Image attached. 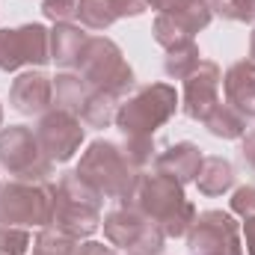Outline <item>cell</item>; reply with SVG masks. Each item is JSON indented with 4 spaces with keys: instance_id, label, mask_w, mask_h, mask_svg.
I'll use <instances>...</instances> for the list:
<instances>
[{
    "instance_id": "1",
    "label": "cell",
    "mask_w": 255,
    "mask_h": 255,
    "mask_svg": "<svg viewBox=\"0 0 255 255\" xmlns=\"http://www.w3.org/2000/svg\"><path fill=\"white\" fill-rule=\"evenodd\" d=\"M128 205L151 220L166 238H187L196 220V208L184 193V184L160 172H142Z\"/></svg>"
},
{
    "instance_id": "28",
    "label": "cell",
    "mask_w": 255,
    "mask_h": 255,
    "mask_svg": "<svg viewBox=\"0 0 255 255\" xmlns=\"http://www.w3.org/2000/svg\"><path fill=\"white\" fill-rule=\"evenodd\" d=\"M42 15L54 24H68L77 18V0H42Z\"/></svg>"
},
{
    "instance_id": "4",
    "label": "cell",
    "mask_w": 255,
    "mask_h": 255,
    "mask_svg": "<svg viewBox=\"0 0 255 255\" xmlns=\"http://www.w3.org/2000/svg\"><path fill=\"white\" fill-rule=\"evenodd\" d=\"M181 107L175 86L169 83H145L136 92L119 101L116 107V128L122 136H154Z\"/></svg>"
},
{
    "instance_id": "24",
    "label": "cell",
    "mask_w": 255,
    "mask_h": 255,
    "mask_svg": "<svg viewBox=\"0 0 255 255\" xmlns=\"http://www.w3.org/2000/svg\"><path fill=\"white\" fill-rule=\"evenodd\" d=\"M77 244L80 241L57 232L54 226H48V229H39V235L33 241V255H71Z\"/></svg>"
},
{
    "instance_id": "21",
    "label": "cell",
    "mask_w": 255,
    "mask_h": 255,
    "mask_svg": "<svg viewBox=\"0 0 255 255\" xmlns=\"http://www.w3.org/2000/svg\"><path fill=\"white\" fill-rule=\"evenodd\" d=\"M77 18L86 30H110L119 21L113 0H77Z\"/></svg>"
},
{
    "instance_id": "31",
    "label": "cell",
    "mask_w": 255,
    "mask_h": 255,
    "mask_svg": "<svg viewBox=\"0 0 255 255\" xmlns=\"http://www.w3.org/2000/svg\"><path fill=\"white\" fill-rule=\"evenodd\" d=\"M241 157H244V163L255 172V130L241 136Z\"/></svg>"
},
{
    "instance_id": "8",
    "label": "cell",
    "mask_w": 255,
    "mask_h": 255,
    "mask_svg": "<svg viewBox=\"0 0 255 255\" xmlns=\"http://www.w3.org/2000/svg\"><path fill=\"white\" fill-rule=\"evenodd\" d=\"M101 226H104V238L110 241V247L122 250L125 255H163L166 235L130 205H119L107 211Z\"/></svg>"
},
{
    "instance_id": "17",
    "label": "cell",
    "mask_w": 255,
    "mask_h": 255,
    "mask_svg": "<svg viewBox=\"0 0 255 255\" xmlns=\"http://www.w3.org/2000/svg\"><path fill=\"white\" fill-rule=\"evenodd\" d=\"M235 181H238V172H235L232 160L211 154V157H202V166H199V175L193 184L205 196H223L235 187Z\"/></svg>"
},
{
    "instance_id": "36",
    "label": "cell",
    "mask_w": 255,
    "mask_h": 255,
    "mask_svg": "<svg viewBox=\"0 0 255 255\" xmlns=\"http://www.w3.org/2000/svg\"><path fill=\"white\" fill-rule=\"evenodd\" d=\"M0 125H3V104H0Z\"/></svg>"
},
{
    "instance_id": "27",
    "label": "cell",
    "mask_w": 255,
    "mask_h": 255,
    "mask_svg": "<svg viewBox=\"0 0 255 255\" xmlns=\"http://www.w3.org/2000/svg\"><path fill=\"white\" fill-rule=\"evenodd\" d=\"M30 250V229L0 226V255H24Z\"/></svg>"
},
{
    "instance_id": "11",
    "label": "cell",
    "mask_w": 255,
    "mask_h": 255,
    "mask_svg": "<svg viewBox=\"0 0 255 255\" xmlns=\"http://www.w3.org/2000/svg\"><path fill=\"white\" fill-rule=\"evenodd\" d=\"M36 136L45 148V154L54 160V163H68L77 151H80V142H83V122L68 113L63 107H51L48 113L39 116L36 122Z\"/></svg>"
},
{
    "instance_id": "29",
    "label": "cell",
    "mask_w": 255,
    "mask_h": 255,
    "mask_svg": "<svg viewBox=\"0 0 255 255\" xmlns=\"http://www.w3.org/2000/svg\"><path fill=\"white\" fill-rule=\"evenodd\" d=\"M229 205H232V214H238L241 220H247V217H255V184L238 187Z\"/></svg>"
},
{
    "instance_id": "6",
    "label": "cell",
    "mask_w": 255,
    "mask_h": 255,
    "mask_svg": "<svg viewBox=\"0 0 255 255\" xmlns=\"http://www.w3.org/2000/svg\"><path fill=\"white\" fill-rule=\"evenodd\" d=\"M57 208V184L51 181H6L0 184V226L48 229Z\"/></svg>"
},
{
    "instance_id": "30",
    "label": "cell",
    "mask_w": 255,
    "mask_h": 255,
    "mask_svg": "<svg viewBox=\"0 0 255 255\" xmlns=\"http://www.w3.org/2000/svg\"><path fill=\"white\" fill-rule=\"evenodd\" d=\"M113 9L119 18H139L148 6H145V0H113Z\"/></svg>"
},
{
    "instance_id": "23",
    "label": "cell",
    "mask_w": 255,
    "mask_h": 255,
    "mask_svg": "<svg viewBox=\"0 0 255 255\" xmlns=\"http://www.w3.org/2000/svg\"><path fill=\"white\" fill-rule=\"evenodd\" d=\"M151 33H154V42H157L163 51H175V48L193 42L190 33H187L175 18H169L166 12H157V18H154V24H151Z\"/></svg>"
},
{
    "instance_id": "9",
    "label": "cell",
    "mask_w": 255,
    "mask_h": 255,
    "mask_svg": "<svg viewBox=\"0 0 255 255\" xmlns=\"http://www.w3.org/2000/svg\"><path fill=\"white\" fill-rule=\"evenodd\" d=\"M187 250L193 255H244L241 226L226 211H202L187 232Z\"/></svg>"
},
{
    "instance_id": "22",
    "label": "cell",
    "mask_w": 255,
    "mask_h": 255,
    "mask_svg": "<svg viewBox=\"0 0 255 255\" xmlns=\"http://www.w3.org/2000/svg\"><path fill=\"white\" fill-rule=\"evenodd\" d=\"M199 63H202L199 45H196V42H187V45H181V48H175V51H166L163 71H166V77H172V80H187L193 71H196Z\"/></svg>"
},
{
    "instance_id": "13",
    "label": "cell",
    "mask_w": 255,
    "mask_h": 255,
    "mask_svg": "<svg viewBox=\"0 0 255 255\" xmlns=\"http://www.w3.org/2000/svg\"><path fill=\"white\" fill-rule=\"evenodd\" d=\"M9 104L21 116H42L54 107V77L45 71H24L9 86Z\"/></svg>"
},
{
    "instance_id": "32",
    "label": "cell",
    "mask_w": 255,
    "mask_h": 255,
    "mask_svg": "<svg viewBox=\"0 0 255 255\" xmlns=\"http://www.w3.org/2000/svg\"><path fill=\"white\" fill-rule=\"evenodd\" d=\"M71 255H110V247H104L98 241H80Z\"/></svg>"
},
{
    "instance_id": "14",
    "label": "cell",
    "mask_w": 255,
    "mask_h": 255,
    "mask_svg": "<svg viewBox=\"0 0 255 255\" xmlns=\"http://www.w3.org/2000/svg\"><path fill=\"white\" fill-rule=\"evenodd\" d=\"M202 148L196 142H172L169 148H163L160 154H154V172L166 175V178H175L178 184H190L199 175V166H202Z\"/></svg>"
},
{
    "instance_id": "19",
    "label": "cell",
    "mask_w": 255,
    "mask_h": 255,
    "mask_svg": "<svg viewBox=\"0 0 255 255\" xmlns=\"http://www.w3.org/2000/svg\"><path fill=\"white\" fill-rule=\"evenodd\" d=\"M202 125L208 128V133L217 136V139H241V136L247 133L250 119H247L241 110H235L229 101H220V104L202 119Z\"/></svg>"
},
{
    "instance_id": "33",
    "label": "cell",
    "mask_w": 255,
    "mask_h": 255,
    "mask_svg": "<svg viewBox=\"0 0 255 255\" xmlns=\"http://www.w3.org/2000/svg\"><path fill=\"white\" fill-rule=\"evenodd\" d=\"M244 247H247V255H255V217L244 220Z\"/></svg>"
},
{
    "instance_id": "15",
    "label": "cell",
    "mask_w": 255,
    "mask_h": 255,
    "mask_svg": "<svg viewBox=\"0 0 255 255\" xmlns=\"http://www.w3.org/2000/svg\"><path fill=\"white\" fill-rule=\"evenodd\" d=\"M223 92L226 101L241 110L247 119H255V63L253 60H238L229 65L226 77H223Z\"/></svg>"
},
{
    "instance_id": "5",
    "label": "cell",
    "mask_w": 255,
    "mask_h": 255,
    "mask_svg": "<svg viewBox=\"0 0 255 255\" xmlns=\"http://www.w3.org/2000/svg\"><path fill=\"white\" fill-rule=\"evenodd\" d=\"M74 71L101 95L113 98L116 104L128 98V92L133 89V68L122 57V48L107 39V36H89L80 63L74 65Z\"/></svg>"
},
{
    "instance_id": "16",
    "label": "cell",
    "mask_w": 255,
    "mask_h": 255,
    "mask_svg": "<svg viewBox=\"0 0 255 255\" xmlns=\"http://www.w3.org/2000/svg\"><path fill=\"white\" fill-rule=\"evenodd\" d=\"M89 42V33L68 21V24H54L51 30V60L60 65L63 71H74V65L80 63V54Z\"/></svg>"
},
{
    "instance_id": "20",
    "label": "cell",
    "mask_w": 255,
    "mask_h": 255,
    "mask_svg": "<svg viewBox=\"0 0 255 255\" xmlns=\"http://www.w3.org/2000/svg\"><path fill=\"white\" fill-rule=\"evenodd\" d=\"M166 15L175 18L190 36L202 33V30L214 21V12H211V6H208L205 0H178V3H172V6L166 9Z\"/></svg>"
},
{
    "instance_id": "7",
    "label": "cell",
    "mask_w": 255,
    "mask_h": 255,
    "mask_svg": "<svg viewBox=\"0 0 255 255\" xmlns=\"http://www.w3.org/2000/svg\"><path fill=\"white\" fill-rule=\"evenodd\" d=\"M0 166L15 181H48L54 175V160L45 154L36 130L27 125L0 128Z\"/></svg>"
},
{
    "instance_id": "35",
    "label": "cell",
    "mask_w": 255,
    "mask_h": 255,
    "mask_svg": "<svg viewBox=\"0 0 255 255\" xmlns=\"http://www.w3.org/2000/svg\"><path fill=\"white\" fill-rule=\"evenodd\" d=\"M250 60L255 63V27H253V33H250Z\"/></svg>"
},
{
    "instance_id": "3",
    "label": "cell",
    "mask_w": 255,
    "mask_h": 255,
    "mask_svg": "<svg viewBox=\"0 0 255 255\" xmlns=\"http://www.w3.org/2000/svg\"><path fill=\"white\" fill-rule=\"evenodd\" d=\"M101 208L104 196L89 181H83L77 169H68L57 184V208L51 226L74 241H89L101 226Z\"/></svg>"
},
{
    "instance_id": "25",
    "label": "cell",
    "mask_w": 255,
    "mask_h": 255,
    "mask_svg": "<svg viewBox=\"0 0 255 255\" xmlns=\"http://www.w3.org/2000/svg\"><path fill=\"white\" fill-rule=\"evenodd\" d=\"M214 15L226 21H241V24H255V0H205Z\"/></svg>"
},
{
    "instance_id": "12",
    "label": "cell",
    "mask_w": 255,
    "mask_h": 255,
    "mask_svg": "<svg viewBox=\"0 0 255 255\" xmlns=\"http://www.w3.org/2000/svg\"><path fill=\"white\" fill-rule=\"evenodd\" d=\"M220 86H223V71L214 60H202L196 65L190 77L184 80V95H181V110L193 122H202L223 98H220Z\"/></svg>"
},
{
    "instance_id": "10",
    "label": "cell",
    "mask_w": 255,
    "mask_h": 255,
    "mask_svg": "<svg viewBox=\"0 0 255 255\" xmlns=\"http://www.w3.org/2000/svg\"><path fill=\"white\" fill-rule=\"evenodd\" d=\"M51 63V30L45 24H21L0 30V71H18L24 65Z\"/></svg>"
},
{
    "instance_id": "2",
    "label": "cell",
    "mask_w": 255,
    "mask_h": 255,
    "mask_svg": "<svg viewBox=\"0 0 255 255\" xmlns=\"http://www.w3.org/2000/svg\"><path fill=\"white\" fill-rule=\"evenodd\" d=\"M77 175L89 181L104 199H116L119 205H128L136 190V181L142 169H136L119 142L113 139H95L86 145L77 163Z\"/></svg>"
},
{
    "instance_id": "18",
    "label": "cell",
    "mask_w": 255,
    "mask_h": 255,
    "mask_svg": "<svg viewBox=\"0 0 255 255\" xmlns=\"http://www.w3.org/2000/svg\"><path fill=\"white\" fill-rule=\"evenodd\" d=\"M92 95H95V89L77 71H60L54 77V107H63L68 113L80 116Z\"/></svg>"
},
{
    "instance_id": "26",
    "label": "cell",
    "mask_w": 255,
    "mask_h": 255,
    "mask_svg": "<svg viewBox=\"0 0 255 255\" xmlns=\"http://www.w3.org/2000/svg\"><path fill=\"white\" fill-rule=\"evenodd\" d=\"M122 151L128 154V160L136 166V169H145L148 163H151V157H154V136H125L122 142Z\"/></svg>"
},
{
    "instance_id": "34",
    "label": "cell",
    "mask_w": 255,
    "mask_h": 255,
    "mask_svg": "<svg viewBox=\"0 0 255 255\" xmlns=\"http://www.w3.org/2000/svg\"><path fill=\"white\" fill-rule=\"evenodd\" d=\"M172 3H178V0H145V6H151V9H157V12H166Z\"/></svg>"
}]
</instances>
